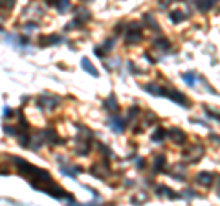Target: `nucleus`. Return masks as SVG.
Segmentation results:
<instances>
[{"instance_id": "1", "label": "nucleus", "mask_w": 220, "mask_h": 206, "mask_svg": "<svg viewBox=\"0 0 220 206\" xmlns=\"http://www.w3.org/2000/svg\"><path fill=\"white\" fill-rule=\"evenodd\" d=\"M196 180L200 182V184H209L213 180V175H209V173H200V175L196 177Z\"/></svg>"}, {"instance_id": "2", "label": "nucleus", "mask_w": 220, "mask_h": 206, "mask_svg": "<svg viewBox=\"0 0 220 206\" xmlns=\"http://www.w3.org/2000/svg\"><path fill=\"white\" fill-rule=\"evenodd\" d=\"M81 63H83V66H85V68H86V70H88L92 75H97V70H96V68H94L92 64H90V61H88V59H83Z\"/></svg>"}, {"instance_id": "3", "label": "nucleus", "mask_w": 220, "mask_h": 206, "mask_svg": "<svg viewBox=\"0 0 220 206\" xmlns=\"http://www.w3.org/2000/svg\"><path fill=\"white\" fill-rule=\"evenodd\" d=\"M183 79H185L187 83H193V81H194V75H183Z\"/></svg>"}]
</instances>
